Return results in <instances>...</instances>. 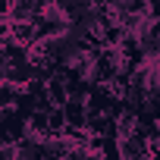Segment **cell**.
<instances>
[{"label":"cell","instance_id":"obj_1","mask_svg":"<svg viewBox=\"0 0 160 160\" xmlns=\"http://www.w3.org/2000/svg\"><path fill=\"white\" fill-rule=\"evenodd\" d=\"M60 113L66 119V132H85V119H88L85 101H66L60 107Z\"/></svg>","mask_w":160,"mask_h":160},{"label":"cell","instance_id":"obj_2","mask_svg":"<svg viewBox=\"0 0 160 160\" xmlns=\"http://www.w3.org/2000/svg\"><path fill=\"white\" fill-rule=\"evenodd\" d=\"M44 98H47V104L57 107V110L69 101V98H66V85H63V78H57V75L47 78V85H44Z\"/></svg>","mask_w":160,"mask_h":160},{"label":"cell","instance_id":"obj_3","mask_svg":"<svg viewBox=\"0 0 160 160\" xmlns=\"http://www.w3.org/2000/svg\"><path fill=\"white\" fill-rule=\"evenodd\" d=\"M16 148V160H44V154H41V141H35V138H22V141H16L13 144Z\"/></svg>","mask_w":160,"mask_h":160},{"label":"cell","instance_id":"obj_4","mask_svg":"<svg viewBox=\"0 0 160 160\" xmlns=\"http://www.w3.org/2000/svg\"><path fill=\"white\" fill-rule=\"evenodd\" d=\"M22 94V88H16V85H0V110H13V104H16V98Z\"/></svg>","mask_w":160,"mask_h":160}]
</instances>
